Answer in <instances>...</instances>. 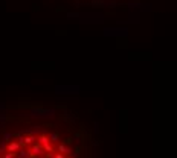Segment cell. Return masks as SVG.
<instances>
[{"instance_id":"obj_5","label":"cell","mask_w":177,"mask_h":158,"mask_svg":"<svg viewBox=\"0 0 177 158\" xmlns=\"http://www.w3.org/2000/svg\"><path fill=\"white\" fill-rule=\"evenodd\" d=\"M17 158H34V155L31 153V149H23L20 147L17 152Z\"/></svg>"},{"instance_id":"obj_19","label":"cell","mask_w":177,"mask_h":158,"mask_svg":"<svg viewBox=\"0 0 177 158\" xmlns=\"http://www.w3.org/2000/svg\"><path fill=\"white\" fill-rule=\"evenodd\" d=\"M69 158H72V157H69Z\"/></svg>"},{"instance_id":"obj_10","label":"cell","mask_w":177,"mask_h":158,"mask_svg":"<svg viewBox=\"0 0 177 158\" xmlns=\"http://www.w3.org/2000/svg\"><path fill=\"white\" fill-rule=\"evenodd\" d=\"M49 138H51L52 143H57V142L60 140V135H58V132H52V134L49 135Z\"/></svg>"},{"instance_id":"obj_16","label":"cell","mask_w":177,"mask_h":158,"mask_svg":"<svg viewBox=\"0 0 177 158\" xmlns=\"http://www.w3.org/2000/svg\"><path fill=\"white\" fill-rule=\"evenodd\" d=\"M73 138H77V143H79V138H81V134H79V132H77V134L73 135Z\"/></svg>"},{"instance_id":"obj_15","label":"cell","mask_w":177,"mask_h":158,"mask_svg":"<svg viewBox=\"0 0 177 158\" xmlns=\"http://www.w3.org/2000/svg\"><path fill=\"white\" fill-rule=\"evenodd\" d=\"M6 118H8V116H5V114H2V113H0V122H5Z\"/></svg>"},{"instance_id":"obj_2","label":"cell","mask_w":177,"mask_h":158,"mask_svg":"<svg viewBox=\"0 0 177 158\" xmlns=\"http://www.w3.org/2000/svg\"><path fill=\"white\" fill-rule=\"evenodd\" d=\"M31 153H32L34 157H41L44 153V147L40 143H34L32 147H31Z\"/></svg>"},{"instance_id":"obj_12","label":"cell","mask_w":177,"mask_h":158,"mask_svg":"<svg viewBox=\"0 0 177 158\" xmlns=\"http://www.w3.org/2000/svg\"><path fill=\"white\" fill-rule=\"evenodd\" d=\"M44 152H49V153H52V152H54V147H52V144L49 143V144H44Z\"/></svg>"},{"instance_id":"obj_4","label":"cell","mask_w":177,"mask_h":158,"mask_svg":"<svg viewBox=\"0 0 177 158\" xmlns=\"http://www.w3.org/2000/svg\"><path fill=\"white\" fill-rule=\"evenodd\" d=\"M21 147V144L19 143V142H9L8 143V147H6V151L8 152H12V153H15V152H19V149Z\"/></svg>"},{"instance_id":"obj_18","label":"cell","mask_w":177,"mask_h":158,"mask_svg":"<svg viewBox=\"0 0 177 158\" xmlns=\"http://www.w3.org/2000/svg\"><path fill=\"white\" fill-rule=\"evenodd\" d=\"M2 109H5V105H3V103H0V111H2Z\"/></svg>"},{"instance_id":"obj_20","label":"cell","mask_w":177,"mask_h":158,"mask_svg":"<svg viewBox=\"0 0 177 158\" xmlns=\"http://www.w3.org/2000/svg\"><path fill=\"white\" fill-rule=\"evenodd\" d=\"M0 158H2V157H0Z\"/></svg>"},{"instance_id":"obj_11","label":"cell","mask_w":177,"mask_h":158,"mask_svg":"<svg viewBox=\"0 0 177 158\" xmlns=\"http://www.w3.org/2000/svg\"><path fill=\"white\" fill-rule=\"evenodd\" d=\"M15 134H12V132H3V140L8 143V142H11V138L14 137Z\"/></svg>"},{"instance_id":"obj_7","label":"cell","mask_w":177,"mask_h":158,"mask_svg":"<svg viewBox=\"0 0 177 158\" xmlns=\"http://www.w3.org/2000/svg\"><path fill=\"white\" fill-rule=\"evenodd\" d=\"M37 140H38V143L41 144V146H44V144H49V143H51V138L47 137V135H44V134H40L38 137H37Z\"/></svg>"},{"instance_id":"obj_6","label":"cell","mask_w":177,"mask_h":158,"mask_svg":"<svg viewBox=\"0 0 177 158\" xmlns=\"http://www.w3.org/2000/svg\"><path fill=\"white\" fill-rule=\"evenodd\" d=\"M58 152H61V153H64V155H70L72 153V149L69 147V144H60L58 146Z\"/></svg>"},{"instance_id":"obj_17","label":"cell","mask_w":177,"mask_h":158,"mask_svg":"<svg viewBox=\"0 0 177 158\" xmlns=\"http://www.w3.org/2000/svg\"><path fill=\"white\" fill-rule=\"evenodd\" d=\"M72 143V138H66V144H70Z\"/></svg>"},{"instance_id":"obj_13","label":"cell","mask_w":177,"mask_h":158,"mask_svg":"<svg viewBox=\"0 0 177 158\" xmlns=\"http://www.w3.org/2000/svg\"><path fill=\"white\" fill-rule=\"evenodd\" d=\"M14 157H15V153H12V152H5L2 158H14Z\"/></svg>"},{"instance_id":"obj_8","label":"cell","mask_w":177,"mask_h":158,"mask_svg":"<svg viewBox=\"0 0 177 158\" xmlns=\"http://www.w3.org/2000/svg\"><path fill=\"white\" fill-rule=\"evenodd\" d=\"M35 140H37V135H34V134H28L25 137V144H34L35 143Z\"/></svg>"},{"instance_id":"obj_3","label":"cell","mask_w":177,"mask_h":158,"mask_svg":"<svg viewBox=\"0 0 177 158\" xmlns=\"http://www.w3.org/2000/svg\"><path fill=\"white\" fill-rule=\"evenodd\" d=\"M57 93H66V94H73L78 93V87H57Z\"/></svg>"},{"instance_id":"obj_9","label":"cell","mask_w":177,"mask_h":158,"mask_svg":"<svg viewBox=\"0 0 177 158\" xmlns=\"http://www.w3.org/2000/svg\"><path fill=\"white\" fill-rule=\"evenodd\" d=\"M6 147H8L6 142H5V140H2V142H0V155H3V153L6 152Z\"/></svg>"},{"instance_id":"obj_14","label":"cell","mask_w":177,"mask_h":158,"mask_svg":"<svg viewBox=\"0 0 177 158\" xmlns=\"http://www.w3.org/2000/svg\"><path fill=\"white\" fill-rule=\"evenodd\" d=\"M52 158H64V153H55V155H52Z\"/></svg>"},{"instance_id":"obj_1","label":"cell","mask_w":177,"mask_h":158,"mask_svg":"<svg viewBox=\"0 0 177 158\" xmlns=\"http://www.w3.org/2000/svg\"><path fill=\"white\" fill-rule=\"evenodd\" d=\"M55 114H57L55 109L37 107V108H32L29 111V117L31 118H54Z\"/></svg>"}]
</instances>
